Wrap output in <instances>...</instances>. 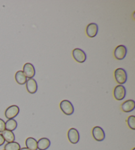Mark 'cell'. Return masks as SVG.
Returning <instances> with one entry per match:
<instances>
[{"label":"cell","instance_id":"6da1fadb","mask_svg":"<svg viewBox=\"0 0 135 150\" xmlns=\"http://www.w3.org/2000/svg\"><path fill=\"white\" fill-rule=\"evenodd\" d=\"M114 76L117 83L119 85L125 83L127 80V74L126 71L123 68H117L114 72Z\"/></svg>","mask_w":135,"mask_h":150},{"label":"cell","instance_id":"7a4b0ae2","mask_svg":"<svg viewBox=\"0 0 135 150\" xmlns=\"http://www.w3.org/2000/svg\"><path fill=\"white\" fill-rule=\"evenodd\" d=\"M60 108L65 115H71L74 112V107L68 100H63L60 103Z\"/></svg>","mask_w":135,"mask_h":150},{"label":"cell","instance_id":"3957f363","mask_svg":"<svg viewBox=\"0 0 135 150\" xmlns=\"http://www.w3.org/2000/svg\"><path fill=\"white\" fill-rule=\"evenodd\" d=\"M72 57L75 61L79 63L84 62L86 59V54L83 51L82 49L75 48L72 52Z\"/></svg>","mask_w":135,"mask_h":150},{"label":"cell","instance_id":"277c9868","mask_svg":"<svg viewBox=\"0 0 135 150\" xmlns=\"http://www.w3.org/2000/svg\"><path fill=\"white\" fill-rule=\"evenodd\" d=\"M113 95L115 99L117 100H121L126 96V89L123 85H119L115 87L113 91Z\"/></svg>","mask_w":135,"mask_h":150},{"label":"cell","instance_id":"5b68a950","mask_svg":"<svg viewBox=\"0 0 135 150\" xmlns=\"http://www.w3.org/2000/svg\"><path fill=\"white\" fill-rule=\"evenodd\" d=\"M19 107L17 105H11L7 108L5 112V116L8 119H14V118L19 115Z\"/></svg>","mask_w":135,"mask_h":150},{"label":"cell","instance_id":"8992f818","mask_svg":"<svg viewBox=\"0 0 135 150\" xmlns=\"http://www.w3.org/2000/svg\"><path fill=\"white\" fill-rule=\"evenodd\" d=\"M67 137H68L69 141L72 144H76L79 142L80 135L79 131L76 128H70L67 133Z\"/></svg>","mask_w":135,"mask_h":150},{"label":"cell","instance_id":"52a82bcc","mask_svg":"<svg viewBox=\"0 0 135 150\" xmlns=\"http://www.w3.org/2000/svg\"><path fill=\"white\" fill-rule=\"evenodd\" d=\"M127 50L124 45H119L115 48L114 50V56L117 59L121 60L123 59L127 55Z\"/></svg>","mask_w":135,"mask_h":150},{"label":"cell","instance_id":"ba28073f","mask_svg":"<svg viewBox=\"0 0 135 150\" xmlns=\"http://www.w3.org/2000/svg\"><path fill=\"white\" fill-rule=\"evenodd\" d=\"M92 136L95 140L98 142H102L105 139V132L103 129L100 126H95L92 129Z\"/></svg>","mask_w":135,"mask_h":150},{"label":"cell","instance_id":"9c48e42d","mask_svg":"<svg viewBox=\"0 0 135 150\" xmlns=\"http://www.w3.org/2000/svg\"><path fill=\"white\" fill-rule=\"evenodd\" d=\"M23 73L25 74V76L27 77V78L30 79L34 77L35 76V68L32 64L30 63H27L25 64L24 66H23Z\"/></svg>","mask_w":135,"mask_h":150},{"label":"cell","instance_id":"30bf717a","mask_svg":"<svg viewBox=\"0 0 135 150\" xmlns=\"http://www.w3.org/2000/svg\"><path fill=\"white\" fill-rule=\"evenodd\" d=\"M26 88L30 94H34L38 90V85L36 81L33 78L28 79L26 82Z\"/></svg>","mask_w":135,"mask_h":150},{"label":"cell","instance_id":"8fae6325","mask_svg":"<svg viewBox=\"0 0 135 150\" xmlns=\"http://www.w3.org/2000/svg\"><path fill=\"white\" fill-rule=\"evenodd\" d=\"M86 35L88 37L90 38H94L97 35L98 32V25L96 23H92L88 25L86 27Z\"/></svg>","mask_w":135,"mask_h":150},{"label":"cell","instance_id":"7c38bea8","mask_svg":"<svg viewBox=\"0 0 135 150\" xmlns=\"http://www.w3.org/2000/svg\"><path fill=\"white\" fill-rule=\"evenodd\" d=\"M135 108V102L133 100H127L121 105V110L124 112H130Z\"/></svg>","mask_w":135,"mask_h":150},{"label":"cell","instance_id":"4fadbf2b","mask_svg":"<svg viewBox=\"0 0 135 150\" xmlns=\"http://www.w3.org/2000/svg\"><path fill=\"white\" fill-rule=\"evenodd\" d=\"M38 149L39 150H46L50 147L51 145V142L50 139L46 138H40L37 141Z\"/></svg>","mask_w":135,"mask_h":150},{"label":"cell","instance_id":"5bb4252c","mask_svg":"<svg viewBox=\"0 0 135 150\" xmlns=\"http://www.w3.org/2000/svg\"><path fill=\"white\" fill-rule=\"evenodd\" d=\"M26 146L28 149L30 150H37L38 149V145H37V140L34 138H28L26 139L25 142Z\"/></svg>","mask_w":135,"mask_h":150},{"label":"cell","instance_id":"9a60e30c","mask_svg":"<svg viewBox=\"0 0 135 150\" xmlns=\"http://www.w3.org/2000/svg\"><path fill=\"white\" fill-rule=\"evenodd\" d=\"M1 135L4 137L5 141L7 142V143H10V142H14L15 139V134L12 131L5 130L4 132H2Z\"/></svg>","mask_w":135,"mask_h":150},{"label":"cell","instance_id":"2e32d148","mask_svg":"<svg viewBox=\"0 0 135 150\" xmlns=\"http://www.w3.org/2000/svg\"><path fill=\"white\" fill-rule=\"evenodd\" d=\"M15 80L18 84L25 85L27 81V78L22 71H18L15 74Z\"/></svg>","mask_w":135,"mask_h":150},{"label":"cell","instance_id":"e0dca14e","mask_svg":"<svg viewBox=\"0 0 135 150\" xmlns=\"http://www.w3.org/2000/svg\"><path fill=\"white\" fill-rule=\"evenodd\" d=\"M17 127V122L15 119H9L6 122V130L14 131Z\"/></svg>","mask_w":135,"mask_h":150},{"label":"cell","instance_id":"ac0fdd59","mask_svg":"<svg viewBox=\"0 0 135 150\" xmlns=\"http://www.w3.org/2000/svg\"><path fill=\"white\" fill-rule=\"evenodd\" d=\"M20 149V144L16 142L7 143L4 147V150H19Z\"/></svg>","mask_w":135,"mask_h":150},{"label":"cell","instance_id":"d6986e66","mask_svg":"<svg viewBox=\"0 0 135 150\" xmlns=\"http://www.w3.org/2000/svg\"><path fill=\"white\" fill-rule=\"evenodd\" d=\"M127 125L129 127L132 129V130H135V116L131 115L128 117L127 120Z\"/></svg>","mask_w":135,"mask_h":150},{"label":"cell","instance_id":"ffe728a7","mask_svg":"<svg viewBox=\"0 0 135 150\" xmlns=\"http://www.w3.org/2000/svg\"><path fill=\"white\" fill-rule=\"evenodd\" d=\"M6 130V122L0 118V132H2Z\"/></svg>","mask_w":135,"mask_h":150},{"label":"cell","instance_id":"44dd1931","mask_svg":"<svg viewBox=\"0 0 135 150\" xmlns=\"http://www.w3.org/2000/svg\"><path fill=\"white\" fill-rule=\"evenodd\" d=\"M5 139L4 138V137L2 136L1 134H0V146H2V145H4L5 143Z\"/></svg>","mask_w":135,"mask_h":150},{"label":"cell","instance_id":"7402d4cb","mask_svg":"<svg viewBox=\"0 0 135 150\" xmlns=\"http://www.w3.org/2000/svg\"><path fill=\"white\" fill-rule=\"evenodd\" d=\"M19 150H30V149H28L27 147H22V148H20Z\"/></svg>","mask_w":135,"mask_h":150},{"label":"cell","instance_id":"603a6c76","mask_svg":"<svg viewBox=\"0 0 135 150\" xmlns=\"http://www.w3.org/2000/svg\"><path fill=\"white\" fill-rule=\"evenodd\" d=\"M132 150H135V147H134V148H133V149H132Z\"/></svg>","mask_w":135,"mask_h":150}]
</instances>
